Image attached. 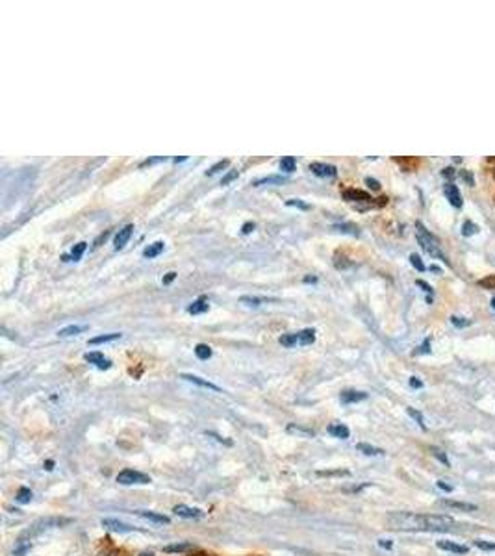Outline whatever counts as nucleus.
<instances>
[{
    "label": "nucleus",
    "instance_id": "nucleus-26",
    "mask_svg": "<svg viewBox=\"0 0 495 556\" xmlns=\"http://www.w3.org/2000/svg\"><path fill=\"white\" fill-rule=\"evenodd\" d=\"M356 449H358L360 453H364L365 456H382L384 455V451H382V449L373 447V445H367V443H358Z\"/></svg>",
    "mask_w": 495,
    "mask_h": 556
},
{
    "label": "nucleus",
    "instance_id": "nucleus-21",
    "mask_svg": "<svg viewBox=\"0 0 495 556\" xmlns=\"http://www.w3.org/2000/svg\"><path fill=\"white\" fill-rule=\"evenodd\" d=\"M121 339V334L113 332V334H104V336H97L89 339V345H102V343H111V341H117Z\"/></svg>",
    "mask_w": 495,
    "mask_h": 556
},
{
    "label": "nucleus",
    "instance_id": "nucleus-45",
    "mask_svg": "<svg viewBox=\"0 0 495 556\" xmlns=\"http://www.w3.org/2000/svg\"><path fill=\"white\" fill-rule=\"evenodd\" d=\"M28 551H30V545H28V543H25V545H21L19 549H15V556H25Z\"/></svg>",
    "mask_w": 495,
    "mask_h": 556
},
{
    "label": "nucleus",
    "instance_id": "nucleus-6",
    "mask_svg": "<svg viewBox=\"0 0 495 556\" xmlns=\"http://www.w3.org/2000/svg\"><path fill=\"white\" fill-rule=\"evenodd\" d=\"M173 512H175V515L184 517V519H199V517L204 515V512H202L201 508H191V506H185V505L175 506Z\"/></svg>",
    "mask_w": 495,
    "mask_h": 556
},
{
    "label": "nucleus",
    "instance_id": "nucleus-15",
    "mask_svg": "<svg viewBox=\"0 0 495 556\" xmlns=\"http://www.w3.org/2000/svg\"><path fill=\"white\" fill-rule=\"evenodd\" d=\"M367 399V393L364 391H354V389H347L341 393V403L343 404H353V403H360V401H365Z\"/></svg>",
    "mask_w": 495,
    "mask_h": 556
},
{
    "label": "nucleus",
    "instance_id": "nucleus-31",
    "mask_svg": "<svg viewBox=\"0 0 495 556\" xmlns=\"http://www.w3.org/2000/svg\"><path fill=\"white\" fill-rule=\"evenodd\" d=\"M477 232H478V227L475 225V223H471V221H466V223L462 225V234H464L466 237L475 236Z\"/></svg>",
    "mask_w": 495,
    "mask_h": 556
},
{
    "label": "nucleus",
    "instance_id": "nucleus-35",
    "mask_svg": "<svg viewBox=\"0 0 495 556\" xmlns=\"http://www.w3.org/2000/svg\"><path fill=\"white\" fill-rule=\"evenodd\" d=\"M475 547L480 551H495L494 541H486V539H475Z\"/></svg>",
    "mask_w": 495,
    "mask_h": 556
},
{
    "label": "nucleus",
    "instance_id": "nucleus-13",
    "mask_svg": "<svg viewBox=\"0 0 495 556\" xmlns=\"http://www.w3.org/2000/svg\"><path fill=\"white\" fill-rule=\"evenodd\" d=\"M277 299H269V297H254V295H243L239 297V303L245 304V306H251V308H258L261 304L265 303H275Z\"/></svg>",
    "mask_w": 495,
    "mask_h": 556
},
{
    "label": "nucleus",
    "instance_id": "nucleus-53",
    "mask_svg": "<svg viewBox=\"0 0 495 556\" xmlns=\"http://www.w3.org/2000/svg\"><path fill=\"white\" fill-rule=\"evenodd\" d=\"M442 175H443V177L453 178V177H454V169H453V167H445L443 171H442Z\"/></svg>",
    "mask_w": 495,
    "mask_h": 556
},
{
    "label": "nucleus",
    "instance_id": "nucleus-41",
    "mask_svg": "<svg viewBox=\"0 0 495 556\" xmlns=\"http://www.w3.org/2000/svg\"><path fill=\"white\" fill-rule=\"evenodd\" d=\"M235 178H237V171H230L227 177L221 180V185H228L230 182H232V180H235Z\"/></svg>",
    "mask_w": 495,
    "mask_h": 556
},
{
    "label": "nucleus",
    "instance_id": "nucleus-49",
    "mask_svg": "<svg viewBox=\"0 0 495 556\" xmlns=\"http://www.w3.org/2000/svg\"><path fill=\"white\" fill-rule=\"evenodd\" d=\"M254 228H256V225H254V223H245L243 228H241V232H243V234H251Z\"/></svg>",
    "mask_w": 495,
    "mask_h": 556
},
{
    "label": "nucleus",
    "instance_id": "nucleus-24",
    "mask_svg": "<svg viewBox=\"0 0 495 556\" xmlns=\"http://www.w3.org/2000/svg\"><path fill=\"white\" fill-rule=\"evenodd\" d=\"M315 341V330L304 329L299 332V345H312Z\"/></svg>",
    "mask_w": 495,
    "mask_h": 556
},
{
    "label": "nucleus",
    "instance_id": "nucleus-37",
    "mask_svg": "<svg viewBox=\"0 0 495 556\" xmlns=\"http://www.w3.org/2000/svg\"><path fill=\"white\" fill-rule=\"evenodd\" d=\"M406 412H408V415H410V417H412V419H414V421H417V425H419L421 429H425V421H423V415H421V413L417 412V410H414V408H408Z\"/></svg>",
    "mask_w": 495,
    "mask_h": 556
},
{
    "label": "nucleus",
    "instance_id": "nucleus-4",
    "mask_svg": "<svg viewBox=\"0 0 495 556\" xmlns=\"http://www.w3.org/2000/svg\"><path fill=\"white\" fill-rule=\"evenodd\" d=\"M308 169H310L315 177H321V178H334L338 175V169L334 167V165H330V163H321V161L310 163Z\"/></svg>",
    "mask_w": 495,
    "mask_h": 556
},
{
    "label": "nucleus",
    "instance_id": "nucleus-39",
    "mask_svg": "<svg viewBox=\"0 0 495 556\" xmlns=\"http://www.w3.org/2000/svg\"><path fill=\"white\" fill-rule=\"evenodd\" d=\"M286 204H287V206H297V208H301V210H308V208H310L308 204L301 202L299 199H289V201H286Z\"/></svg>",
    "mask_w": 495,
    "mask_h": 556
},
{
    "label": "nucleus",
    "instance_id": "nucleus-8",
    "mask_svg": "<svg viewBox=\"0 0 495 556\" xmlns=\"http://www.w3.org/2000/svg\"><path fill=\"white\" fill-rule=\"evenodd\" d=\"M341 195H343L345 201H349V202H373L371 195L365 193V191H360V189H345Z\"/></svg>",
    "mask_w": 495,
    "mask_h": 556
},
{
    "label": "nucleus",
    "instance_id": "nucleus-52",
    "mask_svg": "<svg viewBox=\"0 0 495 556\" xmlns=\"http://www.w3.org/2000/svg\"><path fill=\"white\" fill-rule=\"evenodd\" d=\"M175 278H177V273H173V271H171V273H167L165 278H163V284H171Z\"/></svg>",
    "mask_w": 495,
    "mask_h": 556
},
{
    "label": "nucleus",
    "instance_id": "nucleus-58",
    "mask_svg": "<svg viewBox=\"0 0 495 556\" xmlns=\"http://www.w3.org/2000/svg\"><path fill=\"white\" fill-rule=\"evenodd\" d=\"M139 556H152V553H143V555H139Z\"/></svg>",
    "mask_w": 495,
    "mask_h": 556
},
{
    "label": "nucleus",
    "instance_id": "nucleus-20",
    "mask_svg": "<svg viewBox=\"0 0 495 556\" xmlns=\"http://www.w3.org/2000/svg\"><path fill=\"white\" fill-rule=\"evenodd\" d=\"M85 249H87V243H85V241H80L78 245L73 247L71 256H63V261H78L82 258V254L85 253Z\"/></svg>",
    "mask_w": 495,
    "mask_h": 556
},
{
    "label": "nucleus",
    "instance_id": "nucleus-7",
    "mask_svg": "<svg viewBox=\"0 0 495 556\" xmlns=\"http://www.w3.org/2000/svg\"><path fill=\"white\" fill-rule=\"evenodd\" d=\"M84 358H85V362L93 363L95 367H99V369H102V371L109 369V367H111V360H109V358H106V356H104L102 353H87Z\"/></svg>",
    "mask_w": 495,
    "mask_h": 556
},
{
    "label": "nucleus",
    "instance_id": "nucleus-42",
    "mask_svg": "<svg viewBox=\"0 0 495 556\" xmlns=\"http://www.w3.org/2000/svg\"><path fill=\"white\" fill-rule=\"evenodd\" d=\"M430 353V339H425V343L416 351V354H428Z\"/></svg>",
    "mask_w": 495,
    "mask_h": 556
},
{
    "label": "nucleus",
    "instance_id": "nucleus-40",
    "mask_svg": "<svg viewBox=\"0 0 495 556\" xmlns=\"http://www.w3.org/2000/svg\"><path fill=\"white\" fill-rule=\"evenodd\" d=\"M167 158L165 156H156V158H149V160L141 161V167H147V165H154V163H159V161H165Z\"/></svg>",
    "mask_w": 495,
    "mask_h": 556
},
{
    "label": "nucleus",
    "instance_id": "nucleus-22",
    "mask_svg": "<svg viewBox=\"0 0 495 556\" xmlns=\"http://www.w3.org/2000/svg\"><path fill=\"white\" fill-rule=\"evenodd\" d=\"M85 329H87V327H84V325H69V327H65V329L58 330V336L59 337L78 336V334H80V332H84Z\"/></svg>",
    "mask_w": 495,
    "mask_h": 556
},
{
    "label": "nucleus",
    "instance_id": "nucleus-16",
    "mask_svg": "<svg viewBox=\"0 0 495 556\" xmlns=\"http://www.w3.org/2000/svg\"><path fill=\"white\" fill-rule=\"evenodd\" d=\"M328 434H330V436H334V438H338V439H347L349 436H351V430L347 429L345 425H341V423H334V425H330V427H328Z\"/></svg>",
    "mask_w": 495,
    "mask_h": 556
},
{
    "label": "nucleus",
    "instance_id": "nucleus-29",
    "mask_svg": "<svg viewBox=\"0 0 495 556\" xmlns=\"http://www.w3.org/2000/svg\"><path fill=\"white\" fill-rule=\"evenodd\" d=\"M334 230L338 232H343V234H351V236H358V227L356 225H351V223H341V225H334Z\"/></svg>",
    "mask_w": 495,
    "mask_h": 556
},
{
    "label": "nucleus",
    "instance_id": "nucleus-10",
    "mask_svg": "<svg viewBox=\"0 0 495 556\" xmlns=\"http://www.w3.org/2000/svg\"><path fill=\"white\" fill-rule=\"evenodd\" d=\"M208 310H210V301H208L206 297H199L197 301H193V303L187 306V313H191V315L206 313Z\"/></svg>",
    "mask_w": 495,
    "mask_h": 556
},
{
    "label": "nucleus",
    "instance_id": "nucleus-57",
    "mask_svg": "<svg viewBox=\"0 0 495 556\" xmlns=\"http://www.w3.org/2000/svg\"><path fill=\"white\" fill-rule=\"evenodd\" d=\"M492 308H494V310H495V297H494V299H492Z\"/></svg>",
    "mask_w": 495,
    "mask_h": 556
},
{
    "label": "nucleus",
    "instance_id": "nucleus-33",
    "mask_svg": "<svg viewBox=\"0 0 495 556\" xmlns=\"http://www.w3.org/2000/svg\"><path fill=\"white\" fill-rule=\"evenodd\" d=\"M228 163H230L228 160H221V161H217V163H213V165H211V167L206 171V177H211V175H215V173H219V171L227 169Z\"/></svg>",
    "mask_w": 495,
    "mask_h": 556
},
{
    "label": "nucleus",
    "instance_id": "nucleus-30",
    "mask_svg": "<svg viewBox=\"0 0 495 556\" xmlns=\"http://www.w3.org/2000/svg\"><path fill=\"white\" fill-rule=\"evenodd\" d=\"M193 545L191 543H175V545H167L163 547L165 553H185V551H191Z\"/></svg>",
    "mask_w": 495,
    "mask_h": 556
},
{
    "label": "nucleus",
    "instance_id": "nucleus-48",
    "mask_svg": "<svg viewBox=\"0 0 495 556\" xmlns=\"http://www.w3.org/2000/svg\"><path fill=\"white\" fill-rule=\"evenodd\" d=\"M410 386H412V388H416V389H419V388H423V382H421L417 377H412V379H410Z\"/></svg>",
    "mask_w": 495,
    "mask_h": 556
},
{
    "label": "nucleus",
    "instance_id": "nucleus-14",
    "mask_svg": "<svg viewBox=\"0 0 495 556\" xmlns=\"http://www.w3.org/2000/svg\"><path fill=\"white\" fill-rule=\"evenodd\" d=\"M445 197H447V201L453 204L454 208H462L460 191H458V187H456L454 184H447V185H445Z\"/></svg>",
    "mask_w": 495,
    "mask_h": 556
},
{
    "label": "nucleus",
    "instance_id": "nucleus-12",
    "mask_svg": "<svg viewBox=\"0 0 495 556\" xmlns=\"http://www.w3.org/2000/svg\"><path fill=\"white\" fill-rule=\"evenodd\" d=\"M438 547L442 549V551L454 553V555H466V553L469 551V547H466V545H458V543H454V541H447V539H440V541H438Z\"/></svg>",
    "mask_w": 495,
    "mask_h": 556
},
{
    "label": "nucleus",
    "instance_id": "nucleus-38",
    "mask_svg": "<svg viewBox=\"0 0 495 556\" xmlns=\"http://www.w3.org/2000/svg\"><path fill=\"white\" fill-rule=\"evenodd\" d=\"M451 323H453L456 329H464V327L469 325V321L464 319V317H458V315H453V317H451Z\"/></svg>",
    "mask_w": 495,
    "mask_h": 556
},
{
    "label": "nucleus",
    "instance_id": "nucleus-36",
    "mask_svg": "<svg viewBox=\"0 0 495 556\" xmlns=\"http://www.w3.org/2000/svg\"><path fill=\"white\" fill-rule=\"evenodd\" d=\"M410 263L416 267V269L419 271V273H423V271L427 269V267H425V263H423V260L419 258V254H410Z\"/></svg>",
    "mask_w": 495,
    "mask_h": 556
},
{
    "label": "nucleus",
    "instance_id": "nucleus-25",
    "mask_svg": "<svg viewBox=\"0 0 495 556\" xmlns=\"http://www.w3.org/2000/svg\"><path fill=\"white\" fill-rule=\"evenodd\" d=\"M280 345L282 347H287V349H291V347H297L299 345V332H291V334H284V336H280Z\"/></svg>",
    "mask_w": 495,
    "mask_h": 556
},
{
    "label": "nucleus",
    "instance_id": "nucleus-23",
    "mask_svg": "<svg viewBox=\"0 0 495 556\" xmlns=\"http://www.w3.org/2000/svg\"><path fill=\"white\" fill-rule=\"evenodd\" d=\"M137 515H141L143 519H149V521H152V523H158V525H167L169 523L167 515L154 514V512H137Z\"/></svg>",
    "mask_w": 495,
    "mask_h": 556
},
{
    "label": "nucleus",
    "instance_id": "nucleus-46",
    "mask_svg": "<svg viewBox=\"0 0 495 556\" xmlns=\"http://www.w3.org/2000/svg\"><path fill=\"white\" fill-rule=\"evenodd\" d=\"M434 456H436L438 460H440V462L442 463H445V465H449V458H447V456L443 455V453H442V451H434Z\"/></svg>",
    "mask_w": 495,
    "mask_h": 556
},
{
    "label": "nucleus",
    "instance_id": "nucleus-43",
    "mask_svg": "<svg viewBox=\"0 0 495 556\" xmlns=\"http://www.w3.org/2000/svg\"><path fill=\"white\" fill-rule=\"evenodd\" d=\"M478 284H480V286H482V287H490V286H492V289H494V287H495V277H488V278H484V280H480Z\"/></svg>",
    "mask_w": 495,
    "mask_h": 556
},
{
    "label": "nucleus",
    "instance_id": "nucleus-51",
    "mask_svg": "<svg viewBox=\"0 0 495 556\" xmlns=\"http://www.w3.org/2000/svg\"><path fill=\"white\" fill-rule=\"evenodd\" d=\"M438 488H440V489H443V491H447V493H451V491H453V486H451V484H445L443 480H440V482H438Z\"/></svg>",
    "mask_w": 495,
    "mask_h": 556
},
{
    "label": "nucleus",
    "instance_id": "nucleus-9",
    "mask_svg": "<svg viewBox=\"0 0 495 556\" xmlns=\"http://www.w3.org/2000/svg\"><path fill=\"white\" fill-rule=\"evenodd\" d=\"M102 527H106V529H109V531H113V532H121V534L134 531V527H130V525H126V523L123 521H117V519H109V517L102 519Z\"/></svg>",
    "mask_w": 495,
    "mask_h": 556
},
{
    "label": "nucleus",
    "instance_id": "nucleus-47",
    "mask_svg": "<svg viewBox=\"0 0 495 556\" xmlns=\"http://www.w3.org/2000/svg\"><path fill=\"white\" fill-rule=\"evenodd\" d=\"M416 284H417V286H419V287H423V291H425V293H432V287L428 286V284H427V282H425V280H417Z\"/></svg>",
    "mask_w": 495,
    "mask_h": 556
},
{
    "label": "nucleus",
    "instance_id": "nucleus-50",
    "mask_svg": "<svg viewBox=\"0 0 495 556\" xmlns=\"http://www.w3.org/2000/svg\"><path fill=\"white\" fill-rule=\"evenodd\" d=\"M378 547L388 549V551H390V549L393 547V543H391V541H388V539H378Z\"/></svg>",
    "mask_w": 495,
    "mask_h": 556
},
{
    "label": "nucleus",
    "instance_id": "nucleus-11",
    "mask_svg": "<svg viewBox=\"0 0 495 556\" xmlns=\"http://www.w3.org/2000/svg\"><path fill=\"white\" fill-rule=\"evenodd\" d=\"M180 379L187 380V382H191V384H197V386H201V388L211 389V391H221L219 386L211 384V382H208V380L201 379V377H197V375H187V373H184V375H180Z\"/></svg>",
    "mask_w": 495,
    "mask_h": 556
},
{
    "label": "nucleus",
    "instance_id": "nucleus-5",
    "mask_svg": "<svg viewBox=\"0 0 495 556\" xmlns=\"http://www.w3.org/2000/svg\"><path fill=\"white\" fill-rule=\"evenodd\" d=\"M132 232H134V225H126V227H123L121 230H119L117 234H115V239H113V247H115V251L125 249L126 243H128V241H130V237H132Z\"/></svg>",
    "mask_w": 495,
    "mask_h": 556
},
{
    "label": "nucleus",
    "instance_id": "nucleus-1",
    "mask_svg": "<svg viewBox=\"0 0 495 556\" xmlns=\"http://www.w3.org/2000/svg\"><path fill=\"white\" fill-rule=\"evenodd\" d=\"M391 529L397 531H428L445 532L454 525V519L449 515H419L408 512H397L388 517Z\"/></svg>",
    "mask_w": 495,
    "mask_h": 556
},
{
    "label": "nucleus",
    "instance_id": "nucleus-54",
    "mask_svg": "<svg viewBox=\"0 0 495 556\" xmlns=\"http://www.w3.org/2000/svg\"><path fill=\"white\" fill-rule=\"evenodd\" d=\"M304 282H306V284H310V282L313 284V282H317V278L315 277H304Z\"/></svg>",
    "mask_w": 495,
    "mask_h": 556
},
{
    "label": "nucleus",
    "instance_id": "nucleus-44",
    "mask_svg": "<svg viewBox=\"0 0 495 556\" xmlns=\"http://www.w3.org/2000/svg\"><path fill=\"white\" fill-rule=\"evenodd\" d=\"M365 184L369 185L371 189H375V191H378V189H380V184H378L375 178H365Z\"/></svg>",
    "mask_w": 495,
    "mask_h": 556
},
{
    "label": "nucleus",
    "instance_id": "nucleus-17",
    "mask_svg": "<svg viewBox=\"0 0 495 556\" xmlns=\"http://www.w3.org/2000/svg\"><path fill=\"white\" fill-rule=\"evenodd\" d=\"M163 249H165V243H163V241H154V243H151L143 251V256L151 260V258H156V256H159V254L163 253Z\"/></svg>",
    "mask_w": 495,
    "mask_h": 556
},
{
    "label": "nucleus",
    "instance_id": "nucleus-3",
    "mask_svg": "<svg viewBox=\"0 0 495 556\" xmlns=\"http://www.w3.org/2000/svg\"><path fill=\"white\" fill-rule=\"evenodd\" d=\"M117 482L123 486H132V484H149L151 477L145 473L134 471V469H125L117 475Z\"/></svg>",
    "mask_w": 495,
    "mask_h": 556
},
{
    "label": "nucleus",
    "instance_id": "nucleus-19",
    "mask_svg": "<svg viewBox=\"0 0 495 556\" xmlns=\"http://www.w3.org/2000/svg\"><path fill=\"white\" fill-rule=\"evenodd\" d=\"M287 432L293 434V436H299V438H313L315 432L312 429H306V427H301V425H289L287 427Z\"/></svg>",
    "mask_w": 495,
    "mask_h": 556
},
{
    "label": "nucleus",
    "instance_id": "nucleus-32",
    "mask_svg": "<svg viewBox=\"0 0 495 556\" xmlns=\"http://www.w3.org/2000/svg\"><path fill=\"white\" fill-rule=\"evenodd\" d=\"M282 182H286L284 177H265V178H260V180H256L252 185H263V184H282Z\"/></svg>",
    "mask_w": 495,
    "mask_h": 556
},
{
    "label": "nucleus",
    "instance_id": "nucleus-28",
    "mask_svg": "<svg viewBox=\"0 0 495 556\" xmlns=\"http://www.w3.org/2000/svg\"><path fill=\"white\" fill-rule=\"evenodd\" d=\"M295 167H297V160H295L293 156H284V158L280 160V171H284V173H293Z\"/></svg>",
    "mask_w": 495,
    "mask_h": 556
},
{
    "label": "nucleus",
    "instance_id": "nucleus-34",
    "mask_svg": "<svg viewBox=\"0 0 495 556\" xmlns=\"http://www.w3.org/2000/svg\"><path fill=\"white\" fill-rule=\"evenodd\" d=\"M32 501V491L28 488H21L17 493V503H21V505H26V503H30Z\"/></svg>",
    "mask_w": 495,
    "mask_h": 556
},
{
    "label": "nucleus",
    "instance_id": "nucleus-55",
    "mask_svg": "<svg viewBox=\"0 0 495 556\" xmlns=\"http://www.w3.org/2000/svg\"><path fill=\"white\" fill-rule=\"evenodd\" d=\"M45 465H47V471H52V467H54V462H52V460H49V462L45 463Z\"/></svg>",
    "mask_w": 495,
    "mask_h": 556
},
{
    "label": "nucleus",
    "instance_id": "nucleus-2",
    "mask_svg": "<svg viewBox=\"0 0 495 556\" xmlns=\"http://www.w3.org/2000/svg\"><path fill=\"white\" fill-rule=\"evenodd\" d=\"M416 234H417V241H419V245L423 247V251H425L430 258H436V260H442L445 261V263H449V260L445 258V254L442 253V249H440V241L428 232L427 228H425V225L419 223V221L416 223Z\"/></svg>",
    "mask_w": 495,
    "mask_h": 556
},
{
    "label": "nucleus",
    "instance_id": "nucleus-56",
    "mask_svg": "<svg viewBox=\"0 0 495 556\" xmlns=\"http://www.w3.org/2000/svg\"><path fill=\"white\" fill-rule=\"evenodd\" d=\"M430 271H432V273H442V269H440L438 265H430Z\"/></svg>",
    "mask_w": 495,
    "mask_h": 556
},
{
    "label": "nucleus",
    "instance_id": "nucleus-18",
    "mask_svg": "<svg viewBox=\"0 0 495 556\" xmlns=\"http://www.w3.org/2000/svg\"><path fill=\"white\" fill-rule=\"evenodd\" d=\"M443 506H449V508H454V510H464V512H477V505H471V503H458V501H449L445 499L442 501Z\"/></svg>",
    "mask_w": 495,
    "mask_h": 556
},
{
    "label": "nucleus",
    "instance_id": "nucleus-27",
    "mask_svg": "<svg viewBox=\"0 0 495 556\" xmlns=\"http://www.w3.org/2000/svg\"><path fill=\"white\" fill-rule=\"evenodd\" d=\"M195 356H197L199 360H210L211 358V347L204 345V343H199V345L195 347Z\"/></svg>",
    "mask_w": 495,
    "mask_h": 556
}]
</instances>
